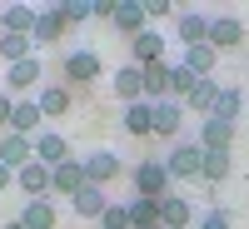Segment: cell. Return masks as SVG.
I'll return each instance as SVG.
<instances>
[{"instance_id":"cell-1","label":"cell","mask_w":249,"mask_h":229,"mask_svg":"<svg viewBox=\"0 0 249 229\" xmlns=\"http://www.w3.org/2000/svg\"><path fill=\"white\" fill-rule=\"evenodd\" d=\"M130 184H135L140 199H164V194H175V179H170V170H164V159H140L135 170H130Z\"/></svg>"},{"instance_id":"cell-2","label":"cell","mask_w":249,"mask_h":229,"mask_svg":"<svg viewBox=\"0 0 249 229\" xmlns=\"http://www.w3.org/2000/svg\"><path fill=\"white\" fill-rule=\"evenodd\" d=\"M164 170H170V179H204V150H199V140H175V150L164 155Z\"/></svg>"},{"instance_id":"cell-3","label":"cell","mask_w":249,"mask_h":229,"mask_svg":"<svg viewBox=\"0 0 249 229\" xmlns=\"http://www.w3.org/2000/svg\"><path fill=\"white\" fill-rule=\"evenodd\" d=\"M40 85H45V65H40V55L20 60V65H5V80H0V90L15 95V100H30V90L40 95Z\"/></svg>"},{"instance_id":"cell-4","label":"cell","mask_w":249,"mask_h":229,"mask_svg":"<svg viewBox=\"0 0 249 229\" xmlns=\"http://www.w3.org/2000/svg\"><path fill=\"white\" fill-rule=\"evenodd\" d=\"M100 75H105V60H100L90 45L65 50V80H70V85H95Z\"/></svg>"},{"instance_id":"cell-5","label":"cell","mask_w":249,"mask_h":229,"mask_svg":"<svg viewBox=\"0 0 249 229\" xmlns=\"http://www.w3.org/2000/svg\"><path fill=\"white\" fill-rule=\"evenodd\" d=\"M80 164H85V179H90V184H100V190H110V184L124 175V159H120L115 150H90Z\"/></svg>"},{"instance_id":"cell-6","label":"cell","mask_w":249,"mask_h":229,"mask_svg":"<svg viewBox=\"0 0 249 229\" xmlns=\"http://www.w3.org/2000/svg\"><path fill=\"white\" fill-rule=\"evenodd\" d=\"M210 25H214V15H204V10H179L175 15V40L184 50L190 45H210Z\"/></svg>"},{"instance_id":"cell-7","label":"cell","mask_w":249,"mask_h":229,"mask_svg":"<svg viewBox=\"0 0 249 229\" xmlns=\"http://www.w3.org/2000/svg\"><path fill=\"white\" fill-rule=\"evenodd\" d=\"M35 159L50 164V170H60V164L75 159V150H70V140L60 135V130H40V135H35Z\"/></svg>"},{"instance_id":"cell-8","label":"cell","mask_w":249,"mask_h":229,"mask_svg":"<svg viewBox=\"0 0 249 229\" xmlns=\"http://www.w3.org/2000/svg\"><path fill=\"white\" fill-rule=\"evenodd\" d=\"M85 164L70 159V164H60V170H50V199H75L80 190H85Z\"/></svg>"},{"instance_id":"cell-9","label":"cell","mask_w":249,"mask_h":229,"mask_svg":"<svg viewBox=\"0 0 249 229\" xmlns=\"http://www.w3.org/2000/svg\"><path fill=\"white\" fill-rule=\"evenodd\" d=\"M195 219H199V210L184 194H164L160 199V229H195Z\"/></svg>"},{"instance_id":"cell-10","label":"cell","mask_w":249,"mask_h":229,"mask_svg":"<svg viewBox=\"0 0 249 229\" xmlns=\"http://www.w3.org/2000/svg\"><path fill=\"white\" fill-rule=\"evenodd\" d=\"M35 105H40V115H45V120H65V115H70V105H75V95H70V85L50 80V85H40Z\"/></svg>"},{"instance_id":"cell-11","label":"cell","mask_w":249,"mask_h":229,"mask_svg":"<svg viewBox=\"0 0 249 229\" xmlns=\"http://www.w3.org/2000/svg\"><path fill=\"white\" fill-rule=\"evenodd\" d=\"M110 90L124 100V105H140V100H144V70L140 65H130V60H124V65L110 75Z\"/></svg>"},{"instance_id":"cell-12","label":"cell","mask_w":249,"mask_h":229,"mask_svg":"<svg viewBox=\"0 0 249 229\" xmlns=\"http://www.w3.org/2000/svg\"><path fill=\"white\" fill-rule=\"evenodd\" d=\"M160 60H164V35L150 25V30H140L135 40H130V65H160Z\"/></svg>"},{"instance_id":"cell-13","label":"cell","mask_w":249,"mask_h":229,"mask_svg":"<svg viewBox=\"0 0 249 229\" xmlns=\"http://www.w3.org/2000/svg\"><path fill=\"white\" fill-rule=\"evenodd\" d=\"M199 150L204 155H230V144H234V124H224V120H199Z\"/></svg>"},{"instance_id":"cell-14","label":"cell","mask_w":249,"mask_h":229,"mask_svg":"<svg viewBox=\"0 0 249 229\" xmlns=\"http://www.w3.org/2000/svg\"><path fill=\"white\" fill-rule=\"evenodd\" d=\"M110 25L124 35V40H135L140 30H150V15H144V0H120L115 5V20Z\"/></svg>"},{"instance_id":"cell-15","label":"cell","mask_w":249,"mask_h":229,"mask_svg":"<svg viewBox=\"0 0 249 229\" xmlns=\"http://www.w3.org/2000/svg\"><path fill=\"white\" fill-rule=\"evenodd\" d=\"M15 190L25 194V199H45V194H50V164L30 159L25 170H15Z\"/></svg>"},{"instance_id":"cell-16","label":"cell","mask_w":249,"mask_h":229,"mask_svg":"<svg viewBox=\"0 0 249 229\" xmlns=\"http://www.w3.org/2000/svg\"><path fill=\"white\" fill-rule=\"evenodd\" d=\"M70 35V25L55 15V5H40V20H35V50H50Z\"/></svg>"},{"instance_id":"cell-17","label":"cell","mask_w":249,"mask_h":229,"mask_svg":"<svg viewBox=\"0 0 249 229\" xmlns=\"http://www.w3.org/2000/svg\"><path fill=\"white\" fill-rule=\"evenodd\" d=\"M184 115H190V110H184L179 100H160V105H155V135H160V140H179Z\"/></svg>"},{"instance_id":"cell-18","label":"cell","mask_w":249,"mask_h":229,"mask_svg":"<svg viewBox=\"0 0 249 229\" xmlns=\"http://www.w3.org/2000/svg\"><path fill=\"white\" fill-rule=\"evenodd\" d=\"M25 229H55V219H60V210H55V199L45 194V199H25L20 204V214H15Z\"/></svg>"},{"instance_id":"cell-19","label":"cell","mask_w":249,"mask_h":229,"mask_svg":"<svg viewBox=\"0 0 249 229\" xmlns=\"http://www.w3.org/2000/svg\"><path fill=\"white\" fill-rule=\"evenodd\" d=\"M40 130H45V115H40V105H35V100H15V115H10V135H25V140H35Z\"/></svg>"},{"instance_id":"cell-20","label":"cell","mask_w":249,"mask_h":229,"mask_svg":"<svg viewBox=\"0 0 249 229\" xmlns=\"http://www.w3.org/2000/svg\"><path fill=\"white\" fill-rule=\"evenodd\" d=\"M120 124H124L135 140H150V135H155V105H150V100H140V105H124V110H120Z\"/></svg>"},{"instance_id":"cell-21","label":"cell","mask_w":249,"mask_h":229,"mask_svg":"<svg viewBox=\"0 0 249 229\" xmlns=\"http://www.w3.org/2000/svg\"><path fill=\"white\" fill-rule=\"evenodd\" d=\"M30 159H35V140H25V135H0V164L25 170Z\"/></svg>"},{"instance_id":"cell-22","label":"cell","mask_w":249,"mask_h":229,"mask_svg":"<svg viewBox=\"0 0 249 229\" xmlns=\"http://www.w3.org/2000/svg\"><path fill=\"white\" fill-rule=\"evenodd\" d=\"M70 210H75L80 219H95V224H100V214L110 210V194L100 190V184H85V190H80V194L70 199Z\"/></svg>"},{"instance_id":"cell-23","label":"cell","mask_w":249,"mask_h":229,"mask_svg":"<svg viewBox=\"0 0 249 229\" xmlns=\"http://www.w3.org/2000/svg\"><path fill=\"white\" fill-rule=\"evenodd\" d=\"M244 40V20H234V15H214V25H210V45L224 55V50H234Z\"/></svg>"},{"instance_id":"cell-24","label":"cell","mask_w":249,"mask_h":229,"mask_svg":"<svg viewBox=\"0 0 249 229\" xmlns=\"http://www.w3.org/2000/svg\"><path fill=\"white\" fill-rule=\"evenodd\" d=\"M179 65L190 70V75H199V80H214V65H219V50L214 45H190L179 55Z\"/></svg>"},{"instance_id":"cell-25","label":"cell","mask_w":249,"mask_h":229,"mask_svg":"<svg viewBox=\"0 0 249 229\" xmlns=\"http://www.w3.org/2000/svg\"><path fill=\"white\" fill-rule=\"evenodd\" d=\"M219 80H199V85L190 90V100H184V110H190V115H199V120H210L214 115V100H219Z\"/></svg>"},{"instance_id":"cell-26","label":"cell","mask_w":249,"mask_h":229,"mask_svg":"<svg viewBox=\"0 0 249 229\" xmlns=\"http://www.w3.org/2000/svg\"><path fill=\"white\" fill-rule=\"evenodd\" d=\"M170 60H160V65H144V100L160 105V100H170Z\"/></svg>"},{"instance_id":"cell-27","label":"cell","mask_w":249,"mask_h":229,"mask_svg":"<svg viewBox=\"0 0 249 229\" xmlns=\"http://www.w3.org/2000/svg\"><path fill=\"white\" fill-rule=\"evenodd\" d=\"M35 55V35H0V60H5V65H20V60H30Z\"/></svg>"},{"instance_id":"cell-28","label":"cell","mask_w":249,"mask_h":229,"mask_svg":"<svg viewBox=\"0 0 249 229\" xmlns=\"http://www.w3.org/2000/svg\"><path fill=\"white\" fill-rule=\"evenodd\" d=\"M239 110H244V90H239V85H224V90H219V100H214V115H210V120L234 124V120H239Z\"/></svg>"},{"instance_id":"cell-29","label":"cell","mask_w":249,"mask_h":229,"mask_svg":"<svg viewBox=\"0 0 249 229\" xmlns=\"http://www.w3.org/2000/svg\"><path fill=\"white\" fill-rule=\"evenodd\" d=\"M35 20H40V5H5V30L10 35H35Z\"/></svg>"},{"instance_id":"cell-30","label":"cell","mask_w":249,"mask_h":229,"mask_svg":"<svg viewBox=\"0 0 249 229\" xmlns=\"http://www.w3.org/2000/svg\"><path fill=\"white\" fill-rule=\"evenodd\" d=\"M124 204H130V229H155L160 224V199H124Z\"/></svg>"},{"instance_id":"cell-31","label":"cell","mask_w":249,"mask_h":229,"mask_svg":"<svg viewBox=\"0 0 249 229\" xmlns=\"http://www.w3.org/2000/svg\"><path fill=\"white\" fill-rule=\"evenodd\" d=\"M55 15L65 20L70 30H75V25H85V20H95V15H90V0H55Z\"/></svg>"},{"instance_id":"cell-32","label":"cell","mask_w":249,"mask_h":229,"mask_svg":"<svg viewBox=\"0 0 249 229\" xmlns=\"http://www.w3.org/2000/svg\"><path fill=\"white\" fill-rule=\"evenodd\" d=\"M195 85H199V75H190V70H184L179 60H175V70H170V100H179V105H184Z\"/></svg>"},{"instance_id":"cell-33","label":"cell","mask_w":249,"mask_h":229,"mask_svg":"<svg viewBox=\"0 0 249 229\" xmlns=\"http://www.w3.org/2000/svg\"><path fill=\"white\" fill-rule=\"evenodd\" d=\"M224 179H230V155H204V184L214 190Z\"/></svg>"},{"instance_id":"cell-34","label":"cell","mask_w":249,"mask_h":229,"mask_svg":"<svg viewBox=\"0 0 249 229\" xmlns=\"http://www.w3.org/2000/svg\"><path fill=\"white\" fill-rule=\"evenodd\" d=\"M100 229H130V204H124V199H110V210L100 214Z\"/></svg>"},{"instance_id":"cell-35","label":"cell","mask_w":249,"mask_h":229,"mask_svg":"<svg viewBox=\"0 0 249 229\" xmlns=\"http://www.w3.org/2000/svg\"><path fill=\"white\" fill-rule=\"evenodd\" d=\"M195 229H234V219H230V210H204L195 219Z\"/></svg>"},{"instance_id":"cell-36","label":"cell","mask_w":249,"mask_h":229,"mask_svg":"<svg viewBox=\"0 0 249 229\" xmlns=\"http://www.w3.org/2000/svg\"><path fill=\"white\" fill-rule=\"evenodd\" d=\"M144 15H150V20H170L175 5H170V0H144Z\"/></svg>"},{"instance_id":"cell-37","label":"cell","mask_w":249,"mask_h":229,"mask_svg":"<svg viewBox=\"0 0 249 229\" xmlns=\"http://www.w3.org/2000/svg\"><path fill=\"white\" fill-rule=\"evenodd\" d=\"M10 115H15V95L0 90V130H5V135H10Z\"/></svg>"},{"instance_id":"cell-38","label":"cell","mask_w":249,"mask_h":229,"mask_svg":"<svg viewBox=\"0 0 249 229\" xmlns=\"http://www.w3.org/2000/svg\"><path fill=\"white\" fill-rule=\"evenodd\" d=\"M115 5H120V0H90V15L95 20H115Z\"/></svg>"},{"instance_id":"cell-39","label":"cell","mask_w":249,"mask_h":229,"mask_svg":"<svg viewBox=\"0 0 249 229\" xmlns=\"http://www.w3.org/2000/svg\"><path fill=\"white\" fill-rule=\"evenodd\" d=\"M10 184H15V170H10V164H0V190H10Z\"/></svg>"},{"instance_id":"cell-40","label":"cell","mask_w":249,"mask_h":229,"mask_svg":"<svg viewBox=\"0 0 249 229\" xmlns=\"http://www.w3.org/2000/svg\"><path fill=\"white\" fill-rule=\"evenodd\" d=\"M0 35H5V5H0Z\"/></svg>"},{"instance_id":"cell-41","label":"cell","mask_w":249,"mask_h":229,"mask_svg":"<svg viewBox=\"0 0 249 229\" xmlns=\"http://www.w3.org/2000/svg\"><path fill=\"white\" fill-rule=\"evenodd\" d=\"M5 229H25V224H20V219H10V224H5Z\"/></svg>"},{"instance_id":"cell-42","label":"cell","mask_w":249,"mask_h":229,"mask_svg":"<svg viewBox=\"0 0 249 229\" xmlns=\"http://www.w3.org/2000/svg\"><path fill=\"white\" fill-rule=\"evenodd\" d=\"M155 229H160V224H155Z\"/></svg>"}]
</instances>
